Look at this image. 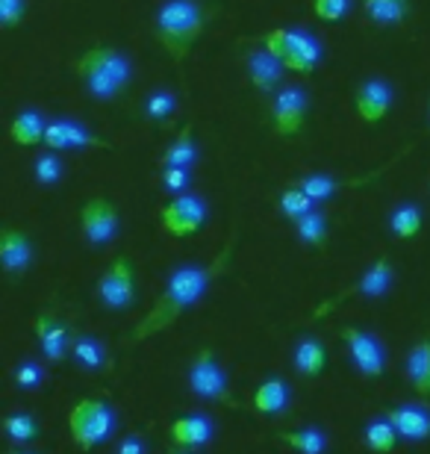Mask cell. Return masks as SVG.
I'll use <instances>...</instances> for the list:
<instances>
[{
  "label": "cell",
  "instance_id": "6da1fadb",
  "mask_svg": "<svg viewBox=\"0 0 430 454\" xmlns=\"http://www.w3.org/2000/svg\"><path fill=\"white\" fill-rule=\"evenodd\" d=\"M236 236L239 233H231V239H227L224 248L218 251V257L213 262H207V266H180L171 271L168 286L162 289V295L157 298V304H153V310L148 313V319L133 331V342L148 340L153 333L171 328L189 307H195L200 298H204L209 284L224 275V266H227V257H231V251L236 245Z\"/></svg>",
  "mask_w": 430,
  "mask_h": 454
},
{
  "label": "cell",
  "instance_id": "7a4b0ae2",
  "mask_svg": "<svg viewBox=\"0 0 430 454\" xmlns=\"http://www.w3.org/2000/svg\"><path fill=\"white\" fill-rule=\"evenodd\" d=\"M77 74L83 80L86 92L98 101H113V98L124 95L133 80V62L127 53L115 48H91L77 62Z\"/></svg>",
  "mask_w": 430,
  "mask_h": 454
},
{
  "label": "cell",
  "instance_id": "3957f363",
  "mask_svg": "<svg viewBox=\"0 0 430 454\" xmlns=\"http://www.w3.org/2000/svg\"><path fill=\"white\" fill-rule=\"evenodd\" d=\"M207 12L198 0H166L157 9V39L171 53L174 62H183L204 33Z\"/></svg>",
  "mask_w": 430,
  "mask_h": 454
},
{
  "label": "cell",
  "instance_id": "277c9868",
  "mask_svg": "<svg viewBox=\"0 0 430 454\" xmlns=\"http://www.w3.org/2000/svg\"><path fill=\"white\" fill-rule=\"evenodd\" d=\"M260 44L298 74H313L324 59L322 42L309 30H301V27H274V30L260 35Z\"/></svg>",
  "mask_w": 430,
  "mask_h": 454
},
{
  "label": "cell",
  "instance_id": "5b68a950",
  "mask_svg": "<svg viewBox=\"0 0 430 454\" xmlns=\"http://www.w3.org/2000/svg\"><path fill=\"white\" fill-rule=\"evenodd\" d=\"M68 428L77 446L91 451L95 446H104L106 440H113V434L118 431V413L115 407H109L100 398H83V402L71 407Z\"/></svg>",
  "mask_w": 430,
  "mask_h": 454
},
{
  "label": "cell",
  "instance_id": "8992f818",
  "mask_svg": "<svg viewBox=\"0 0 430 454\" xmlns=\"http://www.w3.org/2000/svg\"><path fill=\"white\" fill-rule=\"evenodd\" d=\"M189 387H192V393L198 398H204V402L239 407V402L231 395V384H227L224 369L218 366L215 354L209 348H200L195 354V360L189 363Z\"/></svg>",
  "mask_w": 430,
  "mask_h": 454
},
{
  "label": "cell",
  "instance_id": "52a82bcc",
  "mask_svg": "<svg viewBox=\"0 0 430 454\" xmlns=\"http://www.w3.org/2000/svg\"><path fill=\"white\" fill-rule=\"evenodd\" d=\"M309 113V95L301 83H283L271 101V121L283 139H295Z\"/></svg>",
  "mask_w": 430,
  "mask_h": 454
},
{
  "label": "cell",
  "instance_id": "ba28073f",
  "mask_svg": "<svg viewBox=\"0 0 430 454\" xmlns=\"http://www.w3.org/2000/svg\"><path fill=\"white\" fill-rule=\"evenodd\" d=\"M207 222V201L200 195H177L171 204H166V210L160 213V224L168 236H177V239H186V236H195Z\"/></svg>",
  "mask_w": 430,
  "mask_h": 454
},
{
  "label": "cell",
  "instance_id": "9c48e42d",
  "mask_svg": "<svg viewBox=\"0 0 430 454\" xmlns=\"http://www.w3.org/2000/svg\"><path fill=\"white\" fill-rule=\"evenodd\" d=\"M98 298L109 310H130L136 304V275L127 257H118L98 280Z\"/></svg>",
  "mask_w": 430,
  "mask_h": 454
},
{
  "label": "cell",
  "instance_id": "30bf717a",
  "mask_svg": "<svg viewBox=\"0 0 430 454\" xmlns=\"http://www.w3.org/2000/svg\"><path fill=\"white\" fill-rule=\"evenodd\" d=\"M342 340L348 345V357H351L354 369L365 378H380L387 372V348L383 342L369 331L360 328H345Z\"/></svg>",
  "mask_w": 430,
  "mask_h": 454
},
{
  "label": "cell",
  "instance_id": "8fae6325",
  "mask_svg": "<svg viewBox=\"0 0 430 454\" xmlns=\"http://www.w3.org/2000/svg\"><path fill=\"white\" fill-rule=\"evenodd\" d=\"M80 222H83V236L89 245H109L121 233V219H118V210L109 198H89L83 204V213H80Z\"/></svg>",
  "mask_w": 430,
  "mask_h": 454
},
{
  "label": "cell",
  "instance_id": "7c38bea8",
  "mask_svg": "<svg viewBox=\"0 0 430 454\" xmlns=\"http://www.w3.org/2000/svg\"><path fill=\"white\" fill-rule=\"evenodd\" d=\"M392 278H395V269H392V262L387 257H380L378 262H371L369 269L363 271L360 280L356 284H351L348 289H342L340 295L333 298V301H327L322 304L316 310V316H324V313H331L333 307H340L342 301H348L351 295H365V298H383L392 289Z\"/></svg>",
  "mask_w": 430,
  "mask_h": 454
},
{
  "label": "cell",
  "instance_id": "4fadbf2b",
  "mask_svg": "<svg viewBox=\"0 0 430 454\" xmlns=\"http://www.w3.org/2000/svg\"><path fill=\"white\" fill-rule=\"evenodd\" d=\"M44 145H48V151H77V148L113 151V145L106 139H100L89 127L71 121V118H51L48 130H44Z\"/></svg>",
  "mask_w": 430,
  "mask_h": 454
},
{
  "label": "cell",
  "instance_id": "5bb4252c",
  "mask_svg": "<svg viewBox=\"0 0 430 454\" xmlns=\"http://www.w3.org/2000/svg\"><path fill=\"white\" fill-rule=\"evenodd\" d=\"M392 101H395V92H392V83L383 77H369L356 86L354 92V104H356V113L365 124H378L383 118L389 115L392 110Z\"/></svg>",
  "mask_w": 430,
  "mask_h": 454
},
{
  "label": "cell",
  "instance_id": "9a60e30c",
  "mask_svg": "<svg viewBox=\"0 0 430 454\" xmlns=\"http://www.w3.org/2000/svg\"><path fill=\"white\" fill-rule=\"evenodd\" d=\"M387 419L395 425L398 437L404 442H425L430 440V407L425 404H395L387 411Z\"/></svg>",
  "mask_w": 430,
  "mask_h": 454
},
{
  "label": "cell",
  "instance_id": "2e32d148",
  "mask_svg": "<svg viewBox=\"0 0 430 454\" xmlns=\"http://www.w3.org/2000/svg\"><path fill=\"white\" fill-rule=\"evenodd\" d=\"M286 66L274 57L271 51H254L248 57V80L251 86L257 89L260 95H278L280 86H283V74H286Z\"/></svg>",
  "mask_w": 430,
  "mask_h": 454
},
{
  "label": "cell",
  "instance_id": "e0dca14e",
  "mask_svg": "<svg viewBox=\"0 0 430 454\" xmlns=\"http://www.w3.org/2000/svg\"><path fill=\"white\" fill-rule=\"evenodd\" d=\"M213 437H215V422L207 413L180 416V419L171 422V440L186 451H198L209 446Z\"/></svg>",
  "mask_w": 430,
  "mask_h": 454
},
{
  "label": "cell",
  "instance_id": "ac0fdd59",
  "mask_svg": "<svg viewBox=\"0 0 430 454\" xmlns=\"http://www.w3.org/2000/svg\"><path fill=\"white\" fill-rule=\"evenodd\" d=\"M35 337H39L42 354L51 363L66 360L71 345H74V340H71V333H68V325L59 322L53 313H42L39 319H35Z\"/></svg>",
  "mask_w": 430,
  "mask_h": 454
},
{
  "label": "cell",
  "instance_id": "d6986e66",
  "mask_svg": "<svg viewBox=\"0 0 430 454\" xmlns=\"http://www.w3.org/2000/svg\"><path fill=\"white\" fill-rule=\"evenodd\" d=\"M0 262L12 278H21L33 262V242L15 227H4V233H0Z\"/></svg>",
  "mask_w": 430,
  "mask_h": 454
},
{
  "label": "cell",
  "instance_id": "ffe728a7",
  "mask_svg": "<svg viewBox=\"0 0 430 454\" xmlns=\"http://www.w3.org/2000/svg\"><path fill=\"white\" fill-rule=\"evenodd\" d=\"M292 404V389L283 378H269L254 389V407L265 416H278L283 411H289Z\"/></svg>",
  "mask_w": 430,
  "mask_h": 454
},
{
  "label": "cell",
  "instance_id": "44dd1931",
  "mask_svg": "<svg viewBox=\"0 0 430 454\" xmlns=\"http://www.w3.org/2000/svg\"><path fill=\"white\" fill-rule=\"evenodd\" d=\"M44 130H48V118L39 110H21L9 124V139L21 148H30V145L44 142Z\"/></svg>",
  "mask_w": 430,
  "mask_h": 454
},
{
  "label": "cell",
  "instance_id": "7402d4cb",
  "mask_svg": "<svg viewBox=\"0 0 430 454\" xmlns=\"http://www.w3.org/2000/svg\"><path fill=\"white\" fill-rule=\"evenodd\" d=\"M292 363H295V369L301 372V375L318 378L324 372V366H327V348L316 337H304V340H298V345H295Z\"/></svg>",
  "mask_w": 430,
  "mask_h": 454
},
{
  "label": "cell",
  "instance_id": "603a6c76",
  "mask_svg": "<svg viewBox=\"0 0 430 454\" xmlns=\"http://www.w3.org/2000/svg\"><path fill=\"white\" fill-rule=\"evenodd\" d=\"M407 378L410 384L416 387V393H422L430 398V340L416 342L413 348L407 351Z\"/></svg>",
  "mask_w": 430,
  "mask_h": 454
},
{
  "label": "cell",
  "instance_id": "cb8c5ba5",
  "mask_svg": "<svg viewBox=\"0 0 430 454\" xmlns=\"http://www.w3.org/2000/svg\"><path fill=\"white\" fill-rule=\"evenodd\" d=\"M278 440H283L298 454H327V446H331L327 434L318 428V425H307V428H298V431H283L278 434Z\"/></svg>",
  "mask_w": 430,
  "mask_h": 454
},
{
  "label": "cell",
  "instance_id": "d4e9b609",
  "mask_svg": "<svg viewBox=\"0 0 430 454\" xmlns=\"http://www.w3.org/2000/svg\"><path fill=\"white\" fill-rule=\"evenodd\" d=\"M425 224V210L413 201L398 204L395 210L389 213V231L395 239H413V236L422 231Z\"/></svg>",
  "mask_w": 430,
  "mask_h": 454
},
{
  "label": "cell",
  "instance_id": "484cf974",
  "mask_svg": "<svg viewBox=\"0 0 430 454\" xmlns=\"http://www.w3.org/2000/svg\"><path fill=\"white\" fill-rule=\"evenodd\" d=\"M363 9L371 24L398 27L404 24V18L410 12V0H363Z\"/></svg>",
  "mask_w": 430,
  "mask_h": 454
},
{
  "label": "cell",
  "instance_id": "4316f807",
  "mask_svg": "<svg viewBox=\"0 0 430 454\" xmlns=\"http://www.w3.org/2000/svg\"><path fill=\"white\" fill-rule=\"evenodd\" d=\"M71 357H74L77 366H83L86 372H100L106 366V348L98 337H89V333H80L71 345Z\"/></svg>",
  "mask_w": 430,
  "mask_h": 454
},
{
  "label": "cell",
  "instance_id": "83f0119b",
  "mask_svg": "<svg viewBox=\"0 0 430 454\" xmlns=\"http://www.w3.org/2000/svg\"><path fill=\"white\" fill-rule=\"evenodd\" d=\"M162 160H166V166H180V168H192V166H195L198 145H195V136H192V124H186L177 133V139H174L166 148Z\"/></svg>",
  "mask_w": 430,
  "mask_h": 454
},
{
  "label": "cell",
  "instance_id": "f1b7e54d",
  "mask_svg": "<svg viewBox=\"0 0 430 454\" xmlns=\"http://www.w3.org/2000/svg\"><path fill=\"white\" fill-rule=\"evenodd\" d=\"M363 440H365V449H369V451H374V454H389L392 449H395V442L401 437H398L395 425H392L389 419H371L369 425H365Z\"/></svg>",
  "mask_w": 430,
  "mask_h": 454
},
{
  "label": "cell",
  "instance_id": "f546056e",
  "mask_svg": "<svg viewBox=\"0 0 430 454\" xmlns=\"http://www.w3.org/2000/svg\"><path fill=\"white\" fill-rule=\"evenodd\" d=\"M360 186L363 180H340V177H331V175H307L298 180V186L304 189V192L313 198V201H327V198H333L336 192H340L342 186Z\"/></svg>",
  "mask_w": 430,
  "mask_h": 454
},
{
  "label": "cell",
  "instance_id": "4dcf8cb0",
  "mask_svg": "<svg viewBox=\"0 0 430 454\" xmlns=\"http://www.w3.org/2000/svg\"><path fill=\"white\" fill-rule=\"evenodd\" d=\"M327 231H331V224H327V215H324V213H318V210L307 213L304 219H298V222H295L298 239L304 242V245H313V248H324Z\"/></svg>",
  "mask_w": 430,
  "mask_h": 454
},
{
  "label": "cell",
  "instance_id": "1f68e13d",
  "mask_svg": "<svg viewBox=\"0 0 430 454\" xmlns=\"http://www.w3.org/2000/svg\"><path fill=\"white\" fill-rule=\"evenodd\" d=\"M4 431L15 446H27V442H33L35 437H39V425H35L33 413H24V411H15V413L6 416Z\"/></svg>",
  "mask_w": 430,
  "mask_h": 454
},
{
  "label": "cell",
  "instance_id": "d6a6232c",
  "mask_svg": "<svg viewBox=\"0 0 430 454\" xmlns=\"http://www.w3.org/2000/svg\"><path fill=\"white\" fill-rule=\"evenodd\" d=\"M278 207H280V213L286 215V219L298 222V219H304L307 213L316 210V201L301 186H292V189H286V192L278 198Z\"/></svg>",
  "mask_w": 430,
  "mask_h": 454
},
{
  "label": "cell",
  "instance_id": "836d02e7",
  "mask_svg": "<svg viewBox=\"0 0 430 454\" xmlns=\"http://www.w3.org/2000/svg\"><path fill=\"white\" fill-rule=\"evenodd\" d=\"M57 153L59 151H44L33 162V175L42 186H57L62 180V175H66V166H62V160L57 157Z\"/></svg>",
  "mask_w": 430,
  "mask_h": 454
},
{
  "label": "cell",
  "instance_id": "e575fe53",
  "mask_svg": "<svg viewBox=\"0 0 430 454\" xmlns=\"http://www.w3.org/2000/svg\"><path fill=\"white\" fill-rule=\"evenodd\" d=\"M174 110H177V98H174L168 89H157V92H151L148 101H145V115L157 124H168Z\"/></svg>",
  "mask_w": 430,
  "mask_h": 454
},
{
  "label": "cell",
  "instance_id": "d590c367",
  "mask_svg": "<svg viewBox=\"0 0 430 454\" xmlns=\"http://www.w3.org/2000/svg\"><path fill=\"white\" fill-rule=\"evenodd\" d=\"M309 6H313L316 18H322L327 24H340L351 12L354 0H309Z\"/></svg>",
  "mask_w": 430,
  "mask_h": 454
},
{
  "label": "cell",
  "instance_id": "8d00e7d4",
  "mask_svg": "<svg viewBox=\"0 0 430 454\" xmlns=\"http://www.w3.org/2000/svg\"><path fill=\"white\" fill-rule=\"evenodd\" d=\"M160 184L171 195H186L192 189V168L166 166V168H162V175H160Z\"/></svg>",
  "mask_w": 430,
  "mask_h": 454
},
{
  "label": "cell",
  "instance_id": "74e56055",
  "mask_svg": "<svg viewBox=\"0 0 430 454\" xmlns=\"http://www.w3.org/2000/svg\"><path fill=\"white\" fill-rule=\"evenodd\" d=\"M12 378H15V384L21 389H39L44 384V369H42V363L24 360V363H18V366H15Z\"/></svg>",
  "mask_w": 430,
  "mask_h": 454
},
{
  "label": "cell",
  "instance_id": "f35d334b",
  "mask_svg": "<svg viewBox=\"0 0 430 454\" xmlns=\"http://www.w3.org/2000/svg\"><path fill=\"white\" fill-rule=\"evenodd\" d=\"M27 15V0H0V27L12 30L24 21Z\"/></svg>",
  "mask_w": 430,
  "mask_h": 454
},
{
  "label": "cell",
  "instance_id": "ab89813d",
  "mask_svg": "<svg viewBox=\"0 0 430 454\" xmlns=\"http://www.w3.org/2000/svg\"><path fill=\"white\" fill-rule=\"evenodd\" d=\"M148 449H145V440L139 437V434H130V437H124L121 442H118V451L115 454H145Z\"/></svg>",
  "mask_w": 430,
  "mask_h": 454
},
{
  "label": "cell",
  "instance_id": "60d3db41",
  "mask_svg": "<svg viewBox=\"0 0 430 454\" xmlns=\"http://www.w3.org/2000/svg\"><path fill=\"white\" fill-rule=\"evenodd\" d=\"M174 454H192V451H186V449H183V451H174Z\"/></svg>",
  "mask_w": 430,
  "mask_h": 454
},
{
  "label": "cell",
  "instance_id": "b9f144b4",
  "mask_svg": "<svg viewBox=\"0 0 430 454\" xmlns=\"http://www.w3.org/2000/svg\"><path fill=\"white\" fill-rule=\"evenodd\" d=\"M15 454H33V451H15Z\"/></svg>",
  "mask_w": 430,
  "mask_h": 454
},
{
  "label": "cell",
  "instance_id": "7bdbcfd3",
  "mask_svg": "<svg viewBox=\"0 0 430 454\" xmlns=\"http://www.w3.org/2000/svg\"><path fill=\"white\" fill-rule=\"evenodd\" d=\"M427 118H430V113H427Z\"/></svg>",
  "mask_w": 430,
  "mask_h": 454
}]
</instances>
